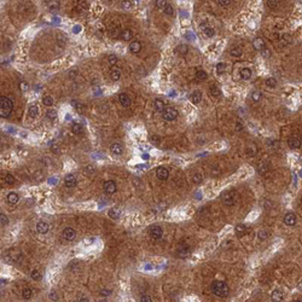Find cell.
Masks as SVG:
<instances>
[{
    "instance_id": "1",
    "label": "cell",
    "mask_w": 302,
    "mask_h": 302,
    "mask_svg": "<svg viewBox=\"0 0 302 302\" xmlns=\"http://www.w3.org/2000/svg\"><path fill=\"white\" fill-rule=\"evenodd\" d=\"M210 289L213 291L214 295L219 296V297H226L228 294H230V288L228 285L225 283V282H221V280H215L211 283L210 285Z\"/></svg>"
},
{
    "instance_id": "2",
    "label": "cell",
    "mask_w": 302,
    "mask_h": 302,
    "mask_svg": "<svg viewBox=\"0 0 302 302\" xmlns=\"http://www.w3.org/2000/svg\"><path fill=\"white\" fill-rule=\"evenodd\" d=\"M13 104L11 99L7 97H0V116L1 117H8L12 111Z\"/></svg>"
},
{
    "instance_id": "3",
    "label": "cell",
    "mask_w": 302,
    "mask_h": 302,
    "mask_svg": "<svg viewBox=\"0 0 302 302\" xmlns=\"http://www.w3.org/2000/svg\"><path fill=\"white\" fill-rule=\"evenodd\" d=\"M178 115L179 114H178L177 109H174V108H166L162 112V117L166 121H174L178 117Z\"/></svg>"
},
{
    "instance_id": "4",
    "label": "cell",
    "mask_w": 302,
    "mask_h": 302,
    "mask_svg": "<svg viewBox=\"0 0 302 302\" xmlns=\"http://www.w3.org/2000/svg\"><path fill=\"white\" fill-rule=\"evenodd\" d=\"M221 200H222V203H224L225 205L231 207V205H233L234 202H236V192H234V195H233V192H226V194H224V195L221 196Z\"/></svg>"
},
{
    "instance_id": "5",
    "label": "cell",
    "mask_w": 302,
    "mask_h": 302,
    "mask_svg": "<svg viewBox=\"0 0 302 302\" xmlns=\"http://www.w3.org/2000/svg\"><path fill=\"white\" fill-rule=\"evenodd\" d=\"M149 232H150V236H151L154 239H160V238L162 237V234H163L162 228H161L160 226H157V225L151 226L150 230H149Z\"/></svg>"
},
{
    "instance_id": "6",
    "label": "cell",
    "mask_w": 302,
    "mask_h": 302,
    "mask_svg": "<svg viewBox=\"0 0 302 302\" xmlns=\"http://www.w3.org/2000/svg\"><path fill=\"white\" fill-rule=\"evenodd\" d=\"M117 190V186H116V183L112 181V180H109L104 184V191L108 194V195H112L115 194Z\"/></svg>"
},
{
    "instance_id": "7",
    "label": "cell",
    "mask_w": 302,
    "mask_h": 302,
    "mask_svg": "<svg viewBox=\"0 0 302 302\" xmlns=\"http://www.w3.org/2000/svg\"><path fill=\"white\" fill-rule=\"evenodd\" d=\"M62 236H63V238H64L65 241H73V239L75 238V236H76V232H75V230H74V228H71V227H67V228H64V230H63Z\"/></svg>"
},
{
    "instance_id": "8",
    "label": "cell",
    "mask_w": 302,
    "mask_h": 302,
    "mask_svg": "<svg viewBox=\"0 0 302 302\" xmlns=\"http://www.w3.org/2000/svg\"><path fill=\"white\" fill-rule=\"evenodd\" d=\"M156 175H157V178H158L160 180L164 181V180H167V179H168V177H169V172H168V169H167V168H164V167H158V168L156 169Z\"/></svg>"
},
{
    "instance_id": "9",
    "label": "cell",
    "mask_w": 302,
    "mask_h": 302,
    "mask_svg": "<svg viewBox=\"0 0 302 302\" xmlns=\"http://www.w3.org/2000/svg\"><path fill=\"white\" fill-rule=\"evenodd\" d=\"M64 184H65L67 188H74V186H76L78 180H76V178H75L74 174H68L64 178Z\"/></svg>"
},
{
    "instance_id": "10",
    "label": "cell",
    "mask_w": 302,
    "mask_h": 302,
    "mask_svg": "<svg viewBox=\"0 0 302 302\" xmlns=\"http://www.w3.org/2000/svg\"><path fill=\"white\" fill-rule=\"evenodd\" d=\"M178 256L179 257H186L189 254H190V248L186 245V244H180L179 248H178V251H177Z\"/></svg>"
},
{
    "instance_id": "11",
    "label": "cell",
    "mask_w": 302,
    "mask_h": 302,
    "mask_svg": "<svg viewBox=\"0 0 302 302\" xmlns=\"http://www.w3.org/2000/svg\"><path fill=\"white\" fill-rule=\"evenodd\" d=\"M284 224L288 226H294L296 224V215L294 213H288L284 216Z\"/></svg>"
},
{
    "instance_id": "12",
    "label": "cell",
    "mask_w": 302,
    "mask_h": 302,
    "mask_svg": "<svg viewBox=\"0 0 302 302\" xmlns=\"http://www.w3.org/2000/svg\"><path fill=\"white\" fill-rule=\"evenodd\" d=\"M48 230H50V226H48L47 222H45V221H39V222L36 224V231H38L39 233L45 234V233L48 232Z\"/></svg>"
},
{
    "instance_id": "13",
    "label": "cell",
    "mask_w": 302,
    "mask_h": 302,
    "mask_svg": "<svg viewBox=\"0 0 302 302\" xmlns=\"http://www.w3.org/2000/svg\"><path fill=\"white\" fill-rule=\"evenodd\" d=\"M288 145L291 149H299L301 146V140L297 137H290L288 139Z\"/></svg>"
},
{
    "instance_id": "14",
    "label": "cell",
    "mask_w": 302,
    "mask_h": 302,
    "mask_svg": "<svg viewBox=\"0 0 302 302\" xmlns=\"http://www.w3.org/2000/svg\"><path fill=\"white\" fill-rule=\"evenodd\" d=\"M118 101H120L121 105L124 106V108H128V106L131 105V98H129V96H128L127 93H121V95L118 96Z\"/></svg>"
},
{
    "instance_id": "15",
    "label": "cell",
    "mask_w": 302,
    "mask_h": 302,
    "mask_svg": "<svg viewBox=\"0 0 302 302\" xmlns=\"http://www.w3.org/2000/svg\"><path fill=\"white\" fill-rule=\"evenodd\" d=\"M253 45H254V48L257 50V51H262V50L266 48V44H265L264 39H261V38H256V39L254 40Z\"/></svg>"
},
{
    "instance_id": "16",
    "label": "cell",
    "mask_w": 302,
    "mask_h": 302,
    "mask_svg": "<svg viewBox=\"0 0 302 302\" xmlns=\"http://www.w3.org/2000/svg\"><path fill=\"white\" fill-rule=\"evenodd\" d=\"M110 151H111L114 155L120 156V155H122V152H123V148H122V145H121V144L115 143V144H112V145H111Z\"/></svg>"
},
{
    "instance_id": "17",
    "label": "cell",
    "mask_w": 302,
    "mask_h": 302,
    "mask_svg": "<svg viewBox=\"0 0 302 302\" xmlns=\"http://www.w3.org/2000/svg\"><path fill=\"white\" fill-rule=\"evenodd\" d=\"M140 50H141V44H140L139 41H133V42H131V45H129V51H131L132 53H138V52H140Z\"/></svg>"
},
{
    "instance_id": "18",
    "label": "cell",
    "mask_w": 302,
    "mask_h": 302,
    "mask_svg": "<svg viewBox=\"0 0 302 302\" xmlns=\"http://www.w3.org/2000/svg\"><path fill=\"white\" fill-rule=\"evenodd\" d=\"M271 299H272V301H276V302L283 301L284 295H283V293H282L280 290H274V291L272 293V295H271Z\"/></svg>"
},
{
    "instance_id": "19",
    "label": "cell",
    "mask_w": 302,
    "mask_h": 302,
    "mask_svg": "<svg viewBox=\"0 0 302 302\" xmlns=\"http://www.w3.org/2000/svg\"><path fill=\"white\" fill-rule=\"evenodd\" d=\"M154 106H155V110H156L157 112H163V110L166 109L164 103H163V101H161V99H155V101H154Z\"/></svg>"
},
{
    "instance_id": "20",
    "label": "cell",
    "mask_w": 302,
    "mask_h": 302,
    "mask_svg": "<svg viewBox=\"0 0 302 302\" xmlns=\"http://www.w3.org/2000/svg\"><path fill=\"white\" fill-rule=\"evenodd\" d=\"M239 75H241L242 80H249L251 78V70L248 69V68H243V69H241Z\"/></svg>"
},
{
    "instance_id": "21",
    "label": "cell",
    "mask_w": 302,
    "mask_h": 302,
    "mask_svg": "<svg viewBox=\"0 0 302 302\" xmlns=\"http://www.w3.org/2000/svg\"><path fill=\"white\" fill-rule=\"evenodd\" d=\"M190 99H191V101H192L194 104H198V103L202 101V93L200 91L192 92V95L190 96Z\"/></svg>"
},
{
    "instance_id": "22",
    "label": "cell",
    "mask_w": 302,
    "mask_h": 302,
    "mask_svg": "<svg viewBox=\"0 0 302 302\" xmlns=\"http://www.w3.org/2000/svg\"><path fill=\"white\" fill-rule=\"evenodd\" d=\"M121 38H122V40H124V41L131 40V39L133 38L132 30H131V29H123V30L121 32Z\"/></svg>"
},
{
    "instance_id": "23",
    "label": "cell",
    "mask_w": 302,
    "mask_h": 302,
    "mask_svg": "<svg viewBox=\"0 0 302 302\" xmlns=\"http://www.w3.org/2000/svg\"><path fill=\"white\" fill-rule=\"evenodd\" d=\"M202 32H203V34H204L205 36H208V38H213V36L215 35V30H214L211 27H209V25L203 27Z\"/></svg>"
},
{
    "instance_id": "24",
    "label": "cell",
    "mask_w": 302,
    "mask_h": 302,
    "mask_svg": "<svg viewBox=\"0 0 302 302\" xmlns=\"http://www.w3.org/2000/svg\"><path fill=\"white\" fill-rule=\"evenodd\" d=\"M110 78L112 81H118L121 78V70L120 69H112L110 73Z\"/></svg>"
},
{
    "instance_id": "25",
    "label": "cell",
    "mask_w": 302,
    "mask_h": 302,
    "mask_svg": "<svg viewBox=\"0 0 302 302\" xmlns=\"http://www.w3.org/2000/svg\"><path fill=\"white\" fill-rule=\"evenodd\" d=\"M261 97H262V93H261L260 91H257V90H254V91L250 93V98H251V101H259L261 99Z\"/></svg>"
},
{
    "instance_id": "26",
    "label": "cell",
    "mask_w": 302,
    "mask_h": 302,
    "mask_svg": "<svg viewBox=\"0 0 302 302\" xmlns=\"http://www.w3.org/2000/svg\"><path fill=\"white\" fill-rule=\"evenodd\" d=\"M7 201H8V203H11V204H16L18 202V195L16 192H10L7 195Z\"/></svg>"
},
{
    "instance_id": "27",
    "label": "cell",
    "mask_w": 302,
    "mask_h": 302,
    "mask_svg": "<svg viewBox=\"0 0 302 302\" xmlns=\"http://www.w3.org/2000/svg\"><path fill=\"white\" fill-rule=\"evenodd\" d=\"M28 112H29V116H30L32 118L36 117V116H38V114H39L38 106H36V105H30V106H29V110H28Z\"/></svg>"
},
{
    "instance_id": "28",
    "label": "cell",
    "mask_w": 302,
    "mask_h": 302,
    "mask_svg": "<svg viewBox=\"0 0 302 302\" xmlns=\"http://www.w3.org/2000/svg\"><path fill=\"white\" fill-rule=\"evenodd\" d=\"M109 216L111 217V219H114V220H116V219H118L120 217V210L118 209H115V208H111V209H109Z\"/></svg>"
},
{
    "instance_id": "29",
    "label": "cell",
    "mask_w": 302,
    "mask_h": 302,
    "mask_svg": "<svg viewBox=\"0 0 302 302\" xmlns=\"http://www.w3.org/2000/svg\"><path fill=\"white\" fill-rule=\"evenodd\" d=\"M242 53H243V51H242L241 47H233V48H231V51H230V55H231L232 57H241Z\"/></svg>"
},
{
    "instance_id": "30",
    "label": "cell",
    "mask_w": 302,
    "mask_h": 302,
    "mask_svg": "<svg viewBox=\"0 0 302 302\" xmlns=\"http://www.w3.org/2000/svg\"><path fill=\"white\" fill-rule=\"evenodd\" d=\"M210 93H211L213 97H220L221 96V91H220V88L216 85L210 86Z\"/></svg>"
},
{
    "instance_id": "31",
    "label": "cell",
    "mask_w": 302,
    "mask_h": 302,
    "mask_svg": "<svg viewBox=\"0 0 302 302\" xmlns=\"http://www.w3.org/2000/svg\"><path fill=\"white\" fill-rule=\"evenodd\" d=\"M82 129H84V126H82L81 123H74V124L71 126V131H73V133H75V134H80V133L82 132Z\"/></svg>"
},
{
    "instance_id": "32",
    "label": "cell",
    "mask_w": 302,
    "mask_h": 302,
    "mask_svg": "<svg viewBox=\"0 0 302 302\" xmlns=\"http://www.w3.org/2000/svg\"><path fill=\"white\" fill-rule=\"evenodd\" d=\"M178 53H180V55H183V56H185L186 53H188V51H189V47L186 46V45H179L178 47H177V50H175Z\"/></svg>"
},
{
    "instance_id": "33",
    "label": "cell",
    "mask_w": 302,
    "mask_h": 302,
    "mask_svg": "<svg viewBox=\"0 0 302 302\" xmlns=\"http://www.w3.org/2000/svg\"><path fill=\"white\" fill-rule=\"evenodd\" d=\"M207 78H208V74H207L204 70H198V71H196V79H197V80L203 81V80H205Z\"/></svg>"
},
{
    "instance_id": "34",
    "label": "cell",
    "mask_w": 302,
    "mask_h": 302,
    "mask_svg": "<svg viewBox=\"0 0 302 302\" xmlns=\"http://www.w3.org/2000/svg\"><path fill=\"white\" fill-rule=\"evenodd\" d=\"M121 5H122L123 10H132L133 8V2L131 0H123Z\"/></svg>"
},
{
    "instance_id": "35",
    "label": "cell",
    "mask_w": 302,
    "mask_h": 302,
    "mask_svg": "<svg viewBox=\"0 0 302 302\" xmlns=\"http://www.w3.org/2000/svg\"><path fill=\"white\" fill-rule=\"evenodd\" d=\"M47 7H48V10L55 11V10H58L59 4H58L57 1H55V0H51V1H48V2H47Z\"/></svg>"
},
{
    "instance_id": "36",
    "label": "cell",
    "mask_w": 302,
    "mask_h": 302,
    "mask_svg": "<svg viewBox=\"0 0 302 302\" xmlns=\"http://www.w3.org/2000/svg\"><path fill=\"white\" fill-rule=\"evenodd\" d=\"M46 116H47V118H50V120H55V118L57 117V111H56L55 109H48V110L46 111Z\"/></svg>"
},
{
    "instance_id": "37",
    "label": "cell",
    "mask_w": 302,
    "mask_h": 302,
    "mask_svg": "<svg viewBox=\"0 0 302 302\" xmlns=\"http://www.w3.org/2000/svg\"><path fill=\"white\" fill-rule=\"evenodd\" d=\"M163 11H164V13L168 15V16H173V13H174V8H173V6H172L171 4H167V5L164 6Z\"/></svg>"
},
{
    "instance_id": "38",
    "label": "cell",
    "mask_w": 302,
    "mask_h": 302,
    "mask_svg": "<svg viewBox=\"0 0 302 302\" xmlns=\"http://www.w3.org/2000/svg\"><path fill=\"white\" fill-rule=\"evenodd\" d=\"M245 230H247V227H245L243 224H238V225L236 226V232H237L238 236H242V234L245 232Z\"/></svg>"
},
{
    "instance_id": "39",
    "label": "cell",
    "mask_w": 302,
    "mask_h": 302,
    "mask_svg": "<svg viewBox=\"0 0 302 302\" xmlns=\"http://www.w3.org/2000/svg\"><path fill=\"white\" fill-rule=\"evenodd\" d=\"M266 85H267L268 87L274 88V87L277 86V81H276L274 78H267V79H266Z\"/></svg>"
},
{
    "instance_id": "40",
    "label": "cell",
    "mask_w": 302,
    "mask_h": 302,
    "mask_svg": "<svg viewBox=\"0 0 302 302\" xmlns=\"http://www.w3.org/2000/svg\"><path fill=\"white\" fill-rule=\"evenodd\" d=\"M30 277L34 279V280H40L41 279V273L38 271V270H34V271H32V273H30Z\"/></svg>"
},
{
    "instance_id": "41",
    "label": "cell",
    "mask_w": 302,
    "mask_h": 302,
    "mask_svg": "<svg viewBox=\"0 0 302 302\" xmlns=\"http://www.w3.org/2000/svg\"><path fill=\"white\" fill-rule=\"evenodd\" d=\"M23 297L25 299V300H29V299H32V296H33V291H32V289H24L23 290Z\"/></svg>"
},
{
    "instance_id": "42",
    "label": "cell",
    "mask_w": 302,
    "mask_h": 302,
    "mask_svg": "<svg viewBox=\"0 0 302 302\" xmlns=\"http://www.w3.org/2000/svg\"><path fill=\"white\" fill-rule=\"evenodd\" d=\"M216 71H217V74H224V73L226 71V65H225V63H219V64L216 65Z\"/></svg>"
},
{
    "instance_id": "43",
    "label": "cell",
    "mask_w": 302,
    "mask_h": 302,
    "mask_svg": "<svg viewBox=\"0 0 302 302\" xmlns=\"http://www.w3.org/2000/svg\"><path fill=\"white\" fill-rule=\"evenodd\" d=\"M4 180H5V183H6V184H8V185H11V184H13V183H15V178H13V175H12V174H6Z\"/></svg>"
},
{
    "instance_id": "44",
    "label": "cell",
    "mask_w": 302,
    "mask_h": 302,
    "mask_svg": "<svg viewBox=\"0 0 302 302\" xmlns=\"http://www.w3.org/2000/svg\"><path fill=\"white\" fill-rule=\"evenodd\" d=\"M267 6L270 8H277L278 7V0H267Z\"/></svg>"
},
{
    "instance_id": "45",
    "label": "cell",
    "mask_w": 302,
    "mask_h": 302,
    "mask_svg": "<svg viewBox=\"0 0 302 302\" xmlns=\"http://www.w3.org/2000/svg\"><path fill=\"white\" fill-rule=\"evenodd\" d=\"M44 104L46 105V106H52V104H53V99H52V97H50V96H46V97H44Z\"/></svg>"
},
{
    "instance_id": "46",
    "label": "cell",
    "mask_w": 302,
    "mask_h": 302,
    "mask_svg": "<svg viewBox=\"0 0 302 302\" xmlns=\"http://www.w3.org/2000/svg\"><path fill=\"white\" fill-rule=\"evenodd\" d=\"M155 2H156V6H157L158 8H164V6L168 4L167 0H156Z\"/></svg>"
},
{
    "instance_id": "47",
    "label": "cell",
    "mask_w": 302,
    "mask_h": 302,
    "mask_svg": "<svg viewBox=\"0 0 302 302\" xmlns=\"http://www.w3.org/2000/svg\"><path fill=\"white\" fill-rule=\"evenodd\" d=\"M108 62H109V64H110V65H115V64L117 63V57H116L115 55H111V56H109Z\"/></svg>"
},
{
    "instance_id": "48",
    "label": "cell",
    "mask_w": 302,
    "mask_h": 302,
    "mask_svg": "<svg viewBox=\"0 0 302 302\" xmlns=\"http://www.w3.org/2000/svg\"><path fill=\"white\" fill-rule=\"evenodd\" d=\"M0 224H1V225H4V226L8 224V219H7V216H6L5 214H2V213L0 214Z\"/></svg>"
},
{
    "instance_id": "49",
    "label": "cell",
    "mask_w": 302,
    "mask_h": 302,
    "mask_svg": "<svg viewBox=\"0 0 302 302\" xmlns=\"http://www.w3.org/2000/svg\"><path fill=\"white\" fill-rule=\"evenodd\" d=\"M268 237V233H267V231H264V230H261L260 232H259V239L260 241H265L266 238Z\"/></svg>"
},
{
    "instance_id": "50",
    "label": "cell",
    "mask_w": 302,
    "mask_h": 302,
    "mask_svg": "<svg viewBox=\"0 0 302 302\" xmlns=\"http://www.w3.org/2000/svg\"><path fill=\"white\" fill-rule=\"evenodd\" d=\"M28 88H29V85L25 82V81H22L21 84H19V90L22 91V92H25V91H28Z\"/></svg>"
},
{
    "instance_id": "51",
    "label": "cell",
    "mask_w": 302,
    "mask_h": 302,
    "mask_svg": "<svg viewBox=\"0 0 302 302\" xmlns=\"http://www.w3.org/2000/svg\"><path fill=\"white\" fill-rule=\"evenodd\" d=\"M243 128H244V127H243V123L238 120V121L236 122V131H237V132H241V131H243Z\"/></svg>"
},
{
    "instance_id": "52",
    "label": "cell",
    "mask_w": 302,
    "mask_h": 302,
    "mask_svg": "<svg viewBox=\"0 0 302 302\" xmlns=\"http://www.w3.org/2000/svg\"><path fill=\"white\" fill-rule=\"evenodd\" d=\"M192 180L196 183V184H198V183H201L202 181V177L201 174H195L194 177H192Z\"/></svg>"
},
{
    "instance_id": "53",
    "label": "cell",
    "mask_w": 302,
    "mask_h": 302,
    "mask_svg": "<svg viewBox=\"0 0 302 302\" xmlns=\"http://www.w3.org/2000/svg\"><path fill=\"white\" fill-rule=\"evenodd\" d=\"M217 2L221 5V6H228L230 4H231V0H217Z\"/></svg>"
},
{
    "instance_id": "54",
    "label": "cell",
    "mask_w": 302,
    "mask_h": 302,
    "mask_svg": "<svg viewBox=\"0 0 302 302\" xmlns=\"http://www.w3.org/2000/svg\"><path fill=\"white\" fill-rule=\"evenodd\" d=\"M101 296H109L110 294H111V290H109V289H103L101 290Z\"/></svg>"
},
{
    "instance_id": "55",
    "label": "cell",
    "mask_w": 302,
    "mask_h": 302,
    "mask_svg": "<svg viewBox=\"0 0 302 302\" xmlns=\"http://www.w3.org/2000/svg\"><path fill=\"white\" fill-rule=\"evenodd\" d=\"M151 297L150 296H148V295H144V296H141V299H140V302H151Z\"/></svg>"
},
{
    "instance_id": "56",
    "label": "cell",
    "mask_w": 302,
    "mask_h": 302,
    "mask_svg": "<svg viewBox=\"0 0 302 302\" xmlns=\"http://www.w3.org/2000/svg\"><path fill=\"white\" fill-rule=\"evenodd\" d=\"M261 53H262V56H264V57H266V58H268V57H270V55H271V53H270V51H268L267 48L262 50V51H261Z\"/></svg>"
},
{
    "instance_id": "57",
    "label": "cell",
    "mask_w": 302,
    "mask_h": 302,
    "mask_svg": "<svg viewBox=\"0 0 302 302\" xmlns=\"http://www.w3.org/2000/svg\"><path fill=\"white\" fill-rule=\"evenodd\" d=\"M50 299H51V300H53V301H57V300H58V296H57V294H56V293H53V291H52V293L50 294Z\"/></svg>"
},
{
    "instance_id": "58",
    "label": "cell",
    "mask_w": 302,
    "mask_h": 302,
    "mask_svg": "<svg viewBox=\"0 0 302 302\" xmlns=\"http://www.w3.org/2000/svg\"><path fill=\"white\" fill-rule=\"evenodd\" d=\"M111 1H112V0H101L103 4H111Z\"/></svg>"
},
{
    "instance_id": "59",
    "label": "cell",
    "mask_w": 302,
    "mask_h": 302,
    "mask_svg": "<svg viewBox=\"0 0 302 302\" xmlns=\"http://www.w3.org/2000/svg\"><path fill=\"white\" fill-rule=\"evenodd\" d=\"M143 158H144V160H148V158H149V155L144 154V155H143Z\"/></svg>"
}]
</instances>
